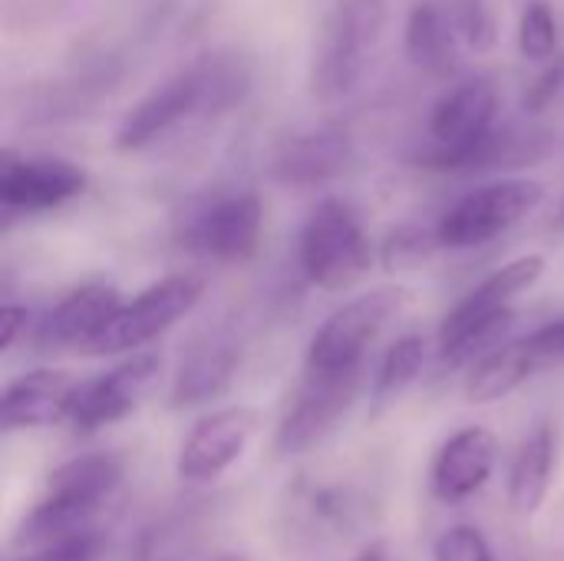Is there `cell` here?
Masks as SVG:
<instances>
[{
  "mask_svg": "<svg viewBox=\"0 0 564 561\" xmlns=\"http://www.w3.org/2000/svg\"><path fill=\"white\" fill-rule=\"evenodd\" d=\"M354 561H390V559H387V549H383V546H367V549H364V552H360Z\"/></svg>",
  "mask_w": 564,
  "mask_h": 561,
  "instance_id": "obj_31",
  "label": "cell"
},
{
  "mask_svg": "<svg viewBox=\"0 0 564 561\" xmlns=\"http://www.w3.org/2000/svg\"><path fill=\"white\" fill-rule=\"evenodd\" d=\"M499 436L486 427L456 430L436 453L430 470V489L440 503L459 506L473 499L496 473Z\"/></svg>",
  "mask_w": 564,
  "mask_h": 561,
  "instance_id": "obj_15",
  "label": "cell"
},
{
  "mask_svg": "<svg viewBox=\"0 0 564 561\" xmlns=\"http://www.w3.org/2000/svg\"><path fill=\"white\" fill-rule=\"evenodd\" d=\"M102 555V542L99 539H76V542H63L33 555H23L17 561H99Z\"/></svg>",
  "mask_w": 564,
  "mask_h": 561,
  "instance_id": "obj_28",
  "label": "cell"
},
{
  "mask_svg": "<svg viewBox=\"0 0 564 561\" xmlns=\"http://www.w3.org/2000/svg\"><path fill=\"white\" fill-rule=\"evenodd\" d=\"M525 350L535 357L539 370L552 367V364H562L564 360V317L562 321H552L539 331H532L529 337H522Z\"/></svg>",
  "mask_w": 564,
  "mask_h": 561,
  "instance_id": "obj_26",
  "label": "cell"
},
{
  "mask_svg": "<svg viewBox=\"0 0 564 561\" xmlns=\"http://www.w3.org/2000/svg\"><path fill=\"white\" fill-rule=\"evenodd\" d=\"M456 23L473 46L492 43V20H489V10L482 7V0H459L456 3Z\"/></svg>",
  "mask_w": 564,
  "mask_h": 561,
  "instance_id": "obj_27",
  "label": "cell"
},
{
  "mask_svg": "<svg viewBox=\"0 0 564 561\" xmlns=\"http://www.w3.org/2000/svg\"><path fill=\"white\" fill-rule=\"evenodd\" d=\"M436 231L433 235H423V231H413V228H403L397 235L387 238L383 245V268L387 271H406V268H416L430 258V251L436 248Z\"/></svg>",
  "mask_w": 564,
  "mask_h": 561,
  "instance_id": "obj_25",
  "label": "cell"
},
{
  "mask_svg": "<svg viewBox=\"0 0 564 561\" xmlns=\"http://www.w3.org/2000/svg\"><path fill=\"white\" fill-rule=\"evenodd\" d=\"M122 308V298L109 284H83L69 291L40 324H36V344L40 347H79L86 350L99 331L116 317Z\"/></svg>",
  "mask_w": 564,
  "mask_h": 561,
  "instance_id": "obj_17",
  "label": "cell"
},
{
  "mask_svg": "<svg viewBox=\"0 0 564 561\" xmlns=\"http://www.w3.org/2000/svg\"><path fill=\"white\" fill-rule=\"evenodd\" d=\"M519 50L532 63H545L558 50V20L549 0H529L519 20Z\"/></svg>",
  "mask_w": 564,
  "mask_h": 561,
  "instance_id": "obj_23",
  "label": "cell"
},
{
  "mask_svg": "<svg viewBox=\"0 0 564 561\" xmlns=\"http://www.w3.org/2000/svg\"><path fill=\"white\" fill-rule=\"evenodd\" d=\"M562 225H564V208H562Z\"/></svg>",
  "mask_w": 564,
  "mask_h": 561,
  "instance_id": "obj_33",
  "label": "cell"
},
{
  "mask_svg": "<svg viewBox=\"0 0 564 561\" xmlns=\"http://www.w3.org/2000/svg\"><path fill=\"white\" fill-rule=\"evenodd\" d=\"M251 89V66L228 50L205 53L192 66L169 76L162 86H155L142 103H135L119 129H116V149L119 152H139L188 116H218L231 106H238Z\"/></svg>",
  "mask_w": 564,
  "mask_h": 561,
  "instance_id": "obj_1",
  "label": "cell"
},
{
  "mask_svg": "<svg viewBox=\"0 0 564 561\" xmlns=\"http://www.w3.org/2000/svg\"><path fill=\"white\" fill-rule=\"evenodd\" d=\"M26 321H30L26 308L3 304V311H0V347H3V350L13 347V341L20 337V331H26Z\"/></svg>",
  "mask_w": 564,
  "mask_h": 561,
  "instance_id": "obj_30",
  "label": "cell"
},
{
  "mask_svg": "<svg viewBox=\"0 0 564 561\" xmlns=\"http://www.w3.org/2000/svg\"><path fill=\"white\" fill-rule=\"evenodd\" d=\"M562 83H564V63L558 66H549L532 86H529V93H525V109L529 112H542L558 93H562Z\"/></svg>",
  "mask_w": 564,
  "mask_h": 561,
  "instance_id": "obj_29",
  "label": "cell"
},
{
  "mask_svg": "<svg viewBox=\"0 0 564 561\" xmlns=\"http://www.w3.org/2000/svg\"><path fill=\"white\" fill-rule=\"evenodd\" d=\"M221 561H241V559H221Z\"/></svg>",
  "mask_w": 564,
  "mask_h": 561,
  "instance_id": "obj_32",
  "label": "cell"
},
{
  "mask_svg": "<svg viewBox=\"0 0 564 561\" xmlns=\"http://www.w3.org/2000/svg\"><path fill=\"white\" fill-rule=\"evenodd\" d=\"M162 377V357L155 354H132L129 360L116 364L109 374L96 380H83L76 407H73V430L79 433H96L102 427H112L135 413L145 397L155 390Z\"/></svg>",
  "mask_w": 564,
  "mask_h": 561,
  "instance_id": "obj_11",
  "label": "cell"
},
{
  "mask_svg": "<svg viewBox=\"0 0 564 561\" xmlns=\"http://www.w3.org/2000/svg\"><path fill=\"white\" fill-rule=\"evenodd\" d=\"M304 278L321 291H344L370 271V241L360 215L344 198H324L307 215L297 238Z\"/></svg>",
  "mask_w": 564,
  "mask_h": 561,
  "instance_id": "obj_4",
  "label": "cell"
},
{
  "mask_svg": "<svg viewBox=\"0 0 564 561\" xmlns=\"http://www.w3.org/2000/svg\"><path fill=\"white\" fill-rule=\"evenodd\" d=\"M423 364H426V341L416 337V334H406V337H397L380 367H377V377H373V400L383 407V403H393L420 374H423Z\"/></svg>",
  "mask_w": 564,
  "mask_h": 561,
  "instance_id": "obj_22",
  "label": "cell"
},
{
  "mask_svg": "<svg viewBox=\"0 0 564 561\" xmlns=\"http://www.w3.org/2000/svg\"><path fill=\"white\" fill-rule=\"evenodd\" d=\"M403 46H406L410 63L423 73L446 76L459 66V43L453 30V17L433 0L413 3L406 17V30H403Z\"/></svg>",
  "mask_w": 564,
  "mask_h": 561,
  "instance_id": "obj_20",
  "label": "cell"
},
{
  "mask_svg": "<svg viewBox=\"0 0 564 561\" xmlns=\"http://www.w3.org/2000/svg\"><path fill=\"white\" fill-rule=\"evenodd\" d=\"M364 387V370L344 374V377H311L297 390L294 403L284 410L278 433H274V453L278 456H301L314 446H321L337 423L354 407L357 393Z\"/></svg>",
  "mask_w": 564,
  "mask_h": 561,
  "instance_id": "obj_9",
  "label": "cell"
},
{
  "mask_svg": "<svg viewBox=\"0 0 564 561\" xmlns=\"http://www.w3.org/2000/svg\"><path fill=\"white\" fill-rule=\"evenodd\" d=\"M241 367V344L231 331H208L198 337L178 364L172 380V410L198 407L228 393L235 374Z\"/></svg>",
  "mask_w": 564,
  "mask_h": 561,
  "instance_id": "obj_16",
  "label": "cell"
},
{
  "mask_svg": "<svg viewBox=\"0 0 564 561\" xmlns=\"http://www.w3.org/2000/svg\"><path fill=\"white\" fill-rule=\"evenodd\" d=\"M205 298V278L198 271H178L155 284H149L139 298L122 304L116 317L99 331V337L83 350L89 357L132 354L152 341H159L169 327L188 317Z\"/></svg>",
  "mask_w": 564,
  "mask_h": 561,
  "instance_id": "obj_6",
  "label": "cell"
},
{
  "mask_svg": "<svg viewBox=\"0 0 564 561\" xmlns=\"http://www.w3.org/2000/svg\"><path fill=\"white\" fill-rule=\"evenodd\" d=\"M254 430H258V413L251 407H221L202 417L178 450V463H175L178 479L215 483L245 456Z\"/></svg>",
  "mask_w": 564,
  "mask_h": 561,
  "instance_id": "obj_12",
  "label": "cell"
},
{
  "mask_svg": "<svg viewBox=\"0 0 564 561\" xmlns=\"http://www.w3.org/2000/svg\"><path fill=\"white\" fill-rule=\"evenodd\" d=\"M83 380L69 370L40 367L7 384L0 400V423L7 433L13 430H46L56 423H69Z\"/></svg>",
  "mask_w": 564,
  "mask_h": 561,
  "instance_id": "obj_14",
  "label": "cell"
},
{
  "mask_svg": "<svg viewBox=\"0 0 564 561\" xmlns=\"http://www.w3.org/2000/svg\"><path fill=\"white\" fill-rule=\"evenodd\" d=\"M119 483L122 463L112 453H86L66 460L46 476L43 496L17 526L13 546L33 555L96 532V516L116 496Z\"/></svg>",
  "mask_w": 564,
  "mask_h": 561,
  "instance_id": "obj_2",
  "label": "cell"
},
{
  "mask_svg": "<svg viewBox=\"0 0 564 561\" xmlns=\"http://www.w3.org/2000/svg\"><path fill=\"white\" fill-rule=\"evenodd\" d=\"M433 561H496L486 536L476 526H453L446 529L436 546H433Z\"/></svg>",
  "mask_w": 564,
  "mask_h": 561,
  "instance_id": "obj_24",
  "label": "cell"
},
{
  "mask_svg": "<svg viewBox=\"0 0 564 561\" xmlns=\"http://www.w3.org/2000/svg\"><path fill=\"white\" fill-rule=\"evenodd\" d=\"M264 231V205L254 192L215 195L185 218L182 245L218 265H245L258 255Z\"/></svg>",
  "mask_w": 564,
  "mask_h": 561,
  "instance_id": "obj_8",
  "label": "cell"
},
{
  "mask_svg": "<svg viewBox=\"0 0 564 561\" xmlns=\"http://www.w3.org/2000/svg\"><path fill=\"white\" fill-rule=\"evenodd\" d=\"M545 202V188L535 179H499L463 195L436 225L440 248L466 251L489 245L512 225L529 218Z\"/></svg>",
  "mask_w": 564,
  "mask_h": 561,
  "instance_id": "obj_7",
  "label": "cell"
},
{
  "mask_svg": "<svg viewBox=\"0 0 564 561\" xmlns=\"http://www.w3.org/2000/svg\"><path fill=\"white\" fill-rule=\"evenodd\" d=\"M387 23L383 0H337L317 33L311 60V89L321 99H337L357 86L367 56Z\"/></svg>",
  "mask_w": 564,
  "mask_h": 561,
  "instance_id": "obj_3",
  "label": "cell"
},
{
  "mask_svg": "<svg viewBox=\"0 0 564 561\" xmlns=\"http://www.w3.org/2000/svg\"><path fill=\"white\" fill-rule=\"evenodd\" d=\"M86 192V172L66 159H3L0 205L17 215H40Z\"/></svg>",
  "mask_w": 564,
  "mask_h": 561,
  "instance_id": "obj_13",
  "label": "cell"
},
{
  "mask_svg": "<svg viewBox=\"0 0 564 561\" xmlns=\"http://www.w3.org/2000/svg\"><path fill=\"white\" fill-rule=\"evenodd\" d=\"M406 288H380L360 294L337 308L311 337L307 347V374L311 377H344L364 370V357L383 327L410 304Z\"/></svg>",
  "mask_w": 564,
  "mask_h": 561,
  "instance_id": "obj_5",
  "label": "cell"
},
{
  "mask_svg": "<svg viewBox=\"0 0 564 561\" xmlns=\"http://www.w3.org/2000/svg\"><path fill=\"white\" fill-rule=\"evenodd\" d=\"M545 255H522L499 271H492L486 281H479L440 324V357L453 354L469 334H476L482 324L502 317L512 311V301L535 288L545 274Z\"/></svg>",
  "mask_w": 564,
  "mask_h": 561,
  "instance_id": "obj_10",
  "label": "cell"
},
{
  "mask_svg": "<svg viewBox=\"0 0 564 561\" xmlns=\"http://www.w3.org/2000/svg\"><path fill=\"white\" fill-rule=\"evenodd\" d=\"M555 456H558V433L552 423H539L522 446L512 456L509 466V483H506V499L509 509L522 519L535 516L549 496L552 473H555Z\"/></svg>",
  "mask_w": 564,
  "mask_h": 561,
  "instance_id": "obj_19",
  "label": "cell"
},
{
  "mask_svg": "<svg viewBox=\"0 0 564 561\" xmlns=\"http://www.w3.org/2000/svg\"><path fill=\"white\" fill-rule=\"evenodd\" d=\"M350 139L340 129H321L288 139L274 155V175L284 185H321L337 179L350 162Z\"/></svg>",
  "mask_w": 564,
  "mask_h": 561,
  "instance_id": "obj_18",
  "label": "cell"
},
{
  "mask_svg": "<svg viewBox=\"0 0 564 561\" xmlns=\"http://www.w3.org/2000/svg\"><path fill=\"white\" fill-rule=\"evenodd\" d=\"M539 374V364L535 357L525 350L522 341H512V344H499L496 350H489L486 357H479L469 374H466V384H463V393L469 403L476 407H489V403H499L506 397H512L529 377Z\"/></svg>",
  "mask_w": 564,
  "mask_h": 561,
  "instance_id": "obj_21",
  "label": "cell"
}]
</instances>
